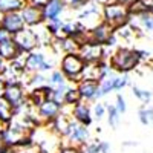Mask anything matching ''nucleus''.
Wrapping results in <instances>:
<instances>
[{
  "label": "nucleus",
  "mask_w": 153,
  "mask_h": 153,
  "mask_svg": "<svg viewBox=\"0 0 153 153\" xmlns=\"http://www.w3.org/2000/svg\"><path fill=\"white\" fill-rule=\"evenodd\" d=\"M139 63H141V60H139L138 51L132 48H123V46L115 49L109 58V65L112 71L120 75H127L130 71L138 68Z\"/></svg>",
  "instance_id": "1"
},
{
  "label": "nucleus",
  "mask_w": 153,
  "mask_h": 153,
  "mask_svg": "<svg viewBox=\"0 0 153 153\" xmlns=\"http://www.w3.org/2000/svg\"><path fill=\"white\" fill-rule=\"evenodd\" d=\"M55 63L54 60H49V57L43 51H34L31 54L23 57V71L26 75L32 74H46L54 71Z\"/></svg>",
  "instance_id": "2"
},
{
  "label": "nucleus",
  "mask_w": 153,
  "mask_h": 153,
  "mask_svg": "<svg viewBox=\"0 0 153 153\" xmlns=\"http://www.w3.org/2000/svg\"><path fill=\"white\" fill-rule=\"evenodd\" d=\"M84 61L78 54H65L58 61V69L65 75V78L71 84H76L81 80V74L84 69Z\"/></svg>",
  "instance_id": "3"
},
{
  "label": "nucleus",
  "mask_w": 153,
  "mask_h": 153,
  "mask_svg": "<svg viewBox=\"0 0 153 153\" xmlns=\"http://www.w3.org/2000/svg\"><path fill=\"white\" fill-rule=\"evenodd\" d=\"M101 16H103V22L110 25L113 29L129 23V19H130L127 5L120 3V2H110L104 5L103 9H101Z\"/></svg>",
  "instance_id": "4"
},
{
  "label": "nucleus",
  "mask_w": 153,
  "mask_h": 153,
  "mask_svg": "<svg viewBox=\"0 0 153 153\" xmlns=\"http://www.w3.org/2000/svg\"><path fill=\"white\" fill-rule=\"evenodd\" d=\"M101 9H103V6H101V5H98V3L91 2V0H89L87 5L78 11L76 22H78L80 26L84 28L86 31H92L94 28H97L98 25L103 22Z\"/></svg>",
  "instance_id": "5"
},
{
  "label": "nucleus",
  "mask_w": 153,
  "mask_h": 153,
  "mask_svg": "<svg viewBox=\"0 0 153 153\" xmlns=\"http://www.w3.org/2000/svg\"><path fill=\"white\" fill-rule=\"evenodd\" d=\"M12 40H14V43L17 45L22 55L31 54V52H34V51H37L38 48H40V43H38V38H37V34H35L34 28H25L19 34L12 35Z\"/></svg>",
  "instance_id": "6"
},
{
  "label": "nucleus",
  "mask_w": 153,
  "mask_h": 153,
  "mask_svg": "<svg viewBox=\"0 0 153 153\" xmlns=\"http://www.w3.org/2000/svg\"><path fill=\"white\" fill-rule=\"evenodd\" d=\"M76 91L80 94V98L83 103H95L98 101L100 97V83L95 80H80L75 84Z\"/></svg>",
  "instance_id": "7"
},
{
  "label": "nucleus",
  "mask_w": 153,
  "mask_h": 153,
  "mask_svg": "<svg viewBox=\"0 0 153 153\" xmlns=\"http://www.w3.org/2000/svg\"><path fill=\"white\" fill-rule=\"evenodd\" d=\"M74 124H75V121L71 118V115H66V113L61 112L58 117L48 126H49V130L55 136H58L60 139H66L69 136L71 130H72Z\"/></svg>",
  "instance_id": "8"
},
{
  "label": "nucleus",
  "mask_w": 153,
  "mask_h": 153,
  "mask_svg": "<svg viewBox=\"0 0 153 153\" xmlns=\"http://www.w3.org/2000/svg\"><path fill=\"white\" fill-rule=\"evenodd\" d=\"M25 28H26V26H25V23L22 20L20 12H11V14L0 16V29H3L11 37L19 34Z\"/></svg>",
  "instance_id": "9"
},
{
  "label": "nucleus",
  "mask_w": 153,
  "mask_h": 153,
  "mask_svg": "<svg viewBox=\"0 0 153 153\" xmlns=\"http://www.w3.org/2000/svg\"><path fill=\"white\" fill-rule=\"evenodd\" d=\"M35 110H37V115H38V118H40L43 126L51 124L61 113V107L58 104H55L52 100H45Z\"/></svg>",
  "instance_id": "10"
},
{
  "label": "nucleus",
  "mask_w": 153,
  "mask_h": 153,
  "mask_svg": "<svg viewBox=\"0 0 153 153\" xmlns=\"http://www.w3.org/2000/svg\"><path fill=\"white\" fill-rule=\"evenodd\" d=\"M78 55L84 61V65H97L103 60V46L89 42L80 48Z\"/></svg>",
  "instance_id": "11"
},
{
  "label": "nucleus",
  "mask_w": 153,
  "mask_h": 153,
  "mask_svg": "<svg viewBox=\"0 0 153 153\" xmlns=\"http://www.w3.org/2000/svg\"><path fill=\"white\" fill-rule=\"evenodd\" d=\"M71 118H72L76 124L91 127L92 123H94L91 106H89L87 103H83V101H80L78 104H75V106L71 109Z\"/></svg>",
  "instance_id": "12"
},
{
  "label": "nucleus",
  "mask_w": 153,
  "mask_h": 153,
  "mask_svg": "<svg viewBox=\"0 0 153 153\" xmlns=\"http://www.w3.org/2000/svg\"><path fill=\"white\" fill-rule=\"evenodd\" d=\"M129 25L133 28L135 34H141V31H144L146 34H153V9L144 12L141 16L130 17Z\"/></svg>",
  "instance_id": "13"
},
{
  "label": "nucleus",
  "mask_w": 153,
  "mask_h": 153,
  "mask_svg": "<svg viewBox=\"0 0 153 153\" xmlns=\"http://www.w3.org/2000/svg\"><path fill=\"white\" fill-rule=\"evenodd\" d=\"M68 139V144L69 146H75V147H81L84 144H87L89 141L92 139V135H91V130H89V127L86 126H81V124H74L72 130L69 133V136L66 138Z\"/></svg>",
  "instance_id": "14"
},
{
  "label": "nucleus",
  "mask_w": 153,
  "mask_h": 153,
  "mask_svg": "<svg viewBox=\"0 0 153 153\" xmlns=\"http://www.w3.org/2000/svg\"><path fill=\"white\" fill-rule=\"evenodd\" d=\"M20 16H22V20H23L26 28H37V26H40V25H43L42 8H37V6L26 3L25 8L20 11Z\"/></svg>",
  "instance_id": "15"
},
{
  "label": "nucleus",
  "mask_w": 153,
  "mask_h": 153,
  "mask_svg": "<svg viewBox=\"0 0 153 153\" xmlns=\"http://www.w3.org/2000/svg\"><path fill=\"white\" fill-rule=\"evenodd\" d=\"M113 34H115V29L110 25H107L106 22H101L97 28L89 31V38H91V43H97L100 46H104Z\"/></svg>",
  "instance_id": "16"
},
{
  "label": "nucleus",
  "mask_w": 153,
  "mask_h": 153,
  "mask_svg": "<svg viewBox=\"0 0 153 153\" xmlns=\"http://www.w3.org/2000/svg\"><path fill=\"white\" fill-rule=\"evenodd\" d=\"M66 11V5L63 3V0H49V3L42 9L43 12V23H49L61 19V16Z\"/></svg>",
  "instance_id": "17"
},
{
  "label": "nucleus",
  "mask_w": 153,
  "mask_h": 153,
  "mask_svg": "<svg viewBox=\"0 0 153 153\" xmlns=\"http://www.w3.org/2000/svg\"><path fill=\"white\" fill-rule=\"evenodd\" d=\"M0 55H2V58L9 63V61H16L19 58H22V52L19 51L17 45L14 43V40H12V37H6L5 40L0 42Z\"/></svg>",
  "instance_id": "18"
},
{
  "label": "nucleus",
  "mask_w": 153,
  "mask_h": 153,
  "mask_svg": "<svg viewBox=\"0 0 153 153\" xmlns=\"http://www.w3.org/2000/svg\"><path fill=\"white\" fill-rule=\"evenodd\" d=\"M25 5H26V0H0V16L20 12Z\"/></svg>",
  "instance_id": "19"
},
{
  "label": "nucleus",
  "mask_w": 153,
  "mask_h": 153,
  "mask_svg": "<svg viewBox=\"0 0 153 153\" xmlns=\"http://www.w3.org/2000/svg\"><path fill=\"white\" fill-rule=\"evenodd\" d=\"M26 81H25V87H29V91L32 89H43L48 86V76L45 74H32L26 76Z\"/></svg>",
  "instance_id": "20"
},
{
  "label": "nucleus",
  "mask_w": 153,
  "mask_h": 153,
  "mask_svg": "<svg viewBox=\"0 0 153 153\" xmlns=\"http://www.w3.org/2000/svg\"><path fill=\"white\" fill-rule=\"evenodd\" d=\"M14 118H16V115H14L12 106L8 104L6 101L0 97V123H2L3 126H8Z\"/></svg>",
  "instance_id": "21"
},
{
  "label": "nucleus",
  "mask_w": 153,
  "mask_h": 153,
  "mask_svg": "<svg viewBox=\"0 0 153 153\" xmlns=\"http://www.w3.org/2000/svg\"><path fill=\"white\" fill-rule=\"evenodd\" d=\"M69 86H71V83L52 87V92H51V95H49L48 100H52L55 104H58L60 107H63V104H65V95H66V91L69 89Z\"/></svg>",
  "instance_id": "22"
},
{
  "label": "nucleus",
  "mask_w": 153,
  "mask_h": 153,
  "mask_svg": "<svg viewBox=\"0 0 153 153\" xmlns=\"http://www.w3.org/2000/svg\"><path fill=\"white\" fill-rule=\"evenodd\" d=\"M80 101H81V98H80L78 91H76V86H75V84H71L69 89L66 91V95H65V104H63V106L74 107L75 104H78Z\"/></svg>",
  "instance_id": "23"
},
{
  "label": "nucleus",
  "mask_w": 153,
  "mask_h": 153,
  "mask_svg": "<svg viewBox=\"0 0 153 153\" xmlns=\"http://www.w3.org/2000/svg\"><path fill=\"white\" fill-rule=\"evenodd\" d=\"M106 110H107V123H109V126L112 127V129H117V127L120 126V123H121V115L117 112V109H115V106L113 104H109V103H106Z\"/></svg>",
  "instance_id": "24"
},
{
  "label": "nucleus",
  "mask_w": 153,
  "mask_h": 153,
  "mask_svg": "<svg viewBox=\"0 0 153 153\" xmlns=\"http://www.w3.org/2000/svg\"><path fill=\"white\" fill-rule=\"evenodd\" d=\"M68 80L65 78V75L61 74L60 69H54V71H51L49 75H48V84L51 87H57V86H63V84H66Z\"/></svg>",
  "instance_id": "25"
},
{
  "label": "nucleus",
  "mask_w": 153,
  "mask_h": 153,
  "mask_svg": "<svg viewBox=\"0 0 153 153\" xmlns=\"http://www.w3.org/2000/svg\"><path fill=\"white\" fill-rule=\"evenodd\" d=\"M113 81H115V74L107 76V78H104V80L98 81L100 83V97L101 98L113 92Z\"/></svg>",
  "instance_id": "26"
},
{
  "label": "nucleus",
  "mask_w": 153,
  "mask_h": 153,
  "mask_svg": "<svg viewBox=\"0 0 153 153\" xmlns=\"http://www.w3.org/2000/svg\"><path fill=\"white\" fill-rule=\"evenodd\" d=\"M91 109H92V118H94V121H101L106 117V113H107L106 103H100V101H95Z\"/></svg>",
  "instance_id": "27"
},
{
  "label": "nucleus",
  "mask_w": 153,
  "mask_h": 153,
  "mask_svg": "<svg viewBox=\"0 0 153 153\" xmlns=\"http://www.w3.org/2000/svg\"><path fill=\"white\" fill-rule=\"evenodd\" d=\"M81 80H95L98 81V63L97 65H86L81 74Z\"/></svg>",
  "instance_id": "28"
},
{
  "label": "nucleus",
  "mask_w": 153,
  "mask_h": 153,
  "mask_svg": "<svg viewBox=\"0 0 153 153\" xmlns=\"http://www.w3.org/2000/svg\"><path fill=\"white\" fill-rule=\"evenodd\" d=\"M132 92H133V95H135L139 101H141V103H144V104H147V103H150V101H152V92L147 91V89L133 86V87H132Z\"/></svg>",
  "instance_id": "29"
},
{
  "label": "nucleus",
  "mask_w": 153,
  "mask_h": 153,
  "mask_svg": "<svg viewBox=\"0 0 153 153\" xmlns=\"http://www.w3.org/2000/svg\"><path fill=\"white\" fill-rule=\"evenodd\" d=\"M138 118H139V123L143 126H149L153 123V109L150 107H141L138 110Z\"/></svg>",
  "instance_id": "30"
},
{
  "label": "nucleus",
  "mask_w": 153,
  "mask_h": 153,
  "mask_svg": "<svg viewBox=\"0 0 153 153\" xmlns=\"http://www.w3.org/2000/svg\"><path fill=\"white\" fill-rule=\"evenodd\" d=\"M98 143H100V139H91L87 144L80 147V153H101Z\"/></svg>",
  "instance_id": "31"
},
{
  "label": "nucleus",
  "mask_w": 153,
  "mask_h": 153,
  "mask_svg": "<svg viewBox=\"0 0 153 153\" xmlns=\"http://www.w3.org/2000/svg\"><path fill=\"white\" fill-rule=\"evenodd\" d=\"M126 86H129V76L127 75H115V81H113V92H120Z\"/></svg>",
  "instance_id": "32"
},
{
  "label": "nucleus",
  "mask_w": 153,
  "mask_h": 153,
  "mask_svg": "<svg viewBox=\"0 0 153 153\" xmlns=\"http://www.w3.org/2000/svg\"><path fill=\"white\" fill-rule=\"evenodd\" d=\"M89 0H63V3L66 5V8L72 9V11H80L81 8H84L87 5Z\"/></svg>",
  "instance_id": "33"
},
{
  "label": "nucleus",
  "mask_w": 153,
  "mask_h": 153,
  "mask_svg": "<svg viewBox=\"0 0 153 153\" xmlns=\"http://www.w3.org/2000/svg\"><path fill=\"white\" fill-rule=\"evenodd\" d=\"M115 109H117V112L120 113V115H124L126 113V110H127V103H126V98L121 95V94H118L117 95V98H115Z\"/></svg>",
  "instance_id": "34"
},
{
  "label": "nucleus",
  "mask_w": 153,
  "mask_h": 153,
  "mask_svg": "<svg viewBox=\"0 0 153 153\" xmlns=\"http://www.w3.org/2000/svg\"><path fill=\"white\" fill-rule=\"evenodd\" d=\"M57 153H80V149L75 146H69V144H61Z\"/></svg>",
  "instance_id": "35"
},
{
  "label": "nucleus",
  "mask_w": 153,
  "mask_h": 153,
  "mask_svg": "<svg viewBox=\"0 0 153 153\" xmlns=\"http://www.w3.org/2000/svg\"><path fill=\"white\" fill-rule=\"evenodd\" d=\"M26 3L28 5H32V6H37V8H45L48 3H49V0H26Z\"/></svg>",
  "instance_id": "36"
},
{
  "label": "nucleus",
  "mask_w": 153,
  "mask_h": 153,
  "mask_svg": "<svg viewBox=\"0 0 153 153\" xmlns=\"http://www.w3.org/2000/svg\"><path fill=\"white\" fill-rule=\"evenodd\" d=\"M0 153H20L17 149H5V150H0Z\"/></svg>",
  "instance_id": "37"
},
{
  "label": "nucleus",
  "mask_w": 153,
  "mask_h": 153,
  "mask_svg": "<svg viewBox=\"0 0 153 153\" xmlns=\"http://www.w3.org/2000/svg\"><path fill=\"white\" fill-rule=\"evenodd\" d=\"M20 153H38V150H37V147H32L29 150H25V152H20Z\"/></svg>",
  "instance_id": "38"
},
{
  "label": "nucleus",
  "mask_w": 153,
  "mask_h": 153,
  "mask_svg": "<svg viewBox=\"0 0 153 153\" xmlns=\"http://www.w3.org/2000/svg\"><path fill=\"white\" fill-rule=\"evenodd\" d=\"M115 2H120V3H124V5H129V3L133 2V0H115Z\"/></svg>",
  "instance_id": "39"
},
{
  "label": "nucleus",
  "mask_w": 153,
  "mask_h": 153,
  "mask_svg": "<svg viewBox=\"0 0 153 153\" xmlns=\"http://www.w3.org/2000/svg\"><path fill=\"white\" fill-rule=\"evenodd\" d=\"M5 65H6V61H5V60L2 58V55H0V69H2V68H3Z\"/></svg>",
  "instance_id": "40"
},
{
  "label": "nucleus",
  "mask_w": 153,
  "mask_h": 153,
  "mask_svg": "<svg viewBox=\"0 0 153 153\" xmlns=\"http://www.w3.org/2000/svg\"><path fill=\"white\" fill-rule=\"evenodd\" d=\"M2 92H3V84L0 83V97H2Z\"/></svg>",
  "instance_id": "41"
},
{
  "label": "nucleus",
  "mask_w": 153,
  "mask_h": 153,
  "mask_svg": "<svg viewBox=\"0 0 153 153\" xmlns=\"http://www.w3.org/2000/svg\"><path fill=\"white\" fill-rule=\"evenodd\" d=\"M3 127H5V126H3L2 123H0V130H2V129H3Z\"/></svg>",
  "instance_id": "42"
}]
</instances>
